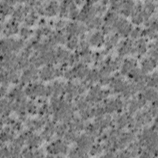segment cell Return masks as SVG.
<instances>
[{
  "label": "cell",
  "instance_id": "35",
  "mask_svg": "<svg viewBox=\"0 0 158 158\" xmlns=\"http://www.w3.org/2000/svg\"><path fill=\"white\" fill-rule=\"evenodd\" d=\"M143 9L152 13L156 9V5L153 1H145V2H144V6Z\"/></svg>",
  "mask_w": 158,
  "mask_h": 158
},
{
  "label": "cell",
  "instance_id": "6",
  "mask_svg": "<svg viewBox=\"0 0 158 158\" xmlns=\"http://www.w3.org/2000/svg\"><path fill=\"white\" fill-rule=\"evenodd\" d=\"M55 128L56 127L54 122L48 121L46 123V126L44 131L41 133V138L43 139H45L46 141H49L51 139L54 133L55 132Z\"/></svg>",
  "mask_w": 158,
  "mask_h": 158
},
{
  "label": "cell",
  "instance_id": "39",
  "mask_svg": "<svg viewBox=\"0 0 158 158\" xmlns=\"http://www.w3.org/2000/svg\"><path fill=\"white\" fill-rule=\"evenodd\" d=\"M149 57L157 60V49H150L148 51Z\"/></svg>",
  "mask_w": 158,
  "mask_h": 158
},
{
  "label": "cell",
  "instance_id": "13",
  "mask_svg": "<svg viewBox=\"0 0 158 158\" xmlns=\"http://www.w3.org/2000/svg\"><path fill=\"white\" fill-rule=\"evenodd\" d=\"M133 47V41L131 40H124L123 44L118 48V54L120 57H123L125 55L130 52V50Z\"/></svg>",
  "mask_w": 158,
  "mask_h": 158
},
{
  "label": "cell",
  "instance_id": "16",
  "mask_svg": "<svg viewBox=\"0 0 158 158\" xmlns=\"http://www.w3.org/2000/svg\"><path fill=\"white\" fill-rule=\"evenodd\" d=\"M143 91V94L146 101H152V102L157 101V92L156 90L153 89V88H149L148 89L145 88Z\"/></svg>",
  "mask_w": 158,
  "mask_h": 158
},
{
  "label": "cell",
  "instance_id": "18",
  "mask_svg": "<svg viewBox=\"0 0 158 158\" xmlns=\"http://www.w3.org/2000/svg\"><path fill=\"white\" fill-rule=\"evenodd\" d=\"M12 19L17 22H22L25 20V16L26 15L23 11V6H20L17 9H15L12 14Z\"/></svg>",
  "mask_w": 158,
  "mask_h": 158
},
{
  "label": "cell",
  "instance_id": "15",
  "mask_svg": "<svg viewBox=\"0 0 158 158\" xmlns=\"http://www.w3.org/2000/svg\"><path fill=\"white\" fill-rule=\"evenodd\" d=\"M118 17H119L117 15L116 12L110 10L105 15L103 21H104V24L109 26H113Z\"/></svg>",
  "mask_w": 158,
  "mask_h": 158
},
{
  "label": "cell",
  "instance_id": "43",
  "mask_svg": "<svg viewBox=\"0 0 158 158\" xmlns=\"http://www.w3.org/2000/svg\"><path fill=\"white\" fill-rule=\"evenodd\" d=\"M33 157H41L44 156L43 152L41 149H35L33 151Z\"/></svg>",
  "mask_w": 158,
  "mask_h": 158
},
{
  "label": "cell",
  "instance_id": "42",
  "mask_svg": "<svg viewBox=\"0 0 158 158\" xmlns=\"http://www.w3.org/2000/svg\"><path fill=\"white\" fill-rule=\"evenodd\" d=\"M67 25V22H66V21L61 20L58 21V22L55 24V27H56V28L57 29L60 30V29H62V28H64V27H65Z\"/></svg>",
  "mask_w": 158,
  "mask_h": 158
},
{
  "label": "cell",
  "instance_id": "40",
  "mask_svg": "<svg viewBox=\"0 0 158 158\" xmlns=\"http://www.w3.org/2000/svg\"><path fill=\"white\" fill-rule=\"evenodd\" d=\"M111 79H112V77H110L109 76H107V77H101L99 80V82H100V84L102 85H108L110 83V81H111Z\"/></svg>",
  "mask_w": 158,
  "mask_h": 158
},
{
  "label": "cell",
  "instance_id": "36",
  "mask_svg": "<svg viewBox=\"0 0 158 158\" xmlns=\"http://www.w3.org/2000/svg\"><path fill=\"white\" fill-rule=\"evenodd\" d=\"M119 38H120V35H118V33H114L112 36H110V38H109V40H107V41L113 46L118 44Z\"/></svg>",
  "mask_w": 158,
  "mask_h": 158
},
{
  "label": "cell",
  "instance_id": "29",
  "mask_svg": "<svg viewBox=\"0 0 158 158\" xmlns=\"http://www.w3.org/2000/svg\"><path fill=\"white\" fill-rule=\"evenodd\" d=\"M80 60V55L75 52V54H72L70 55L69 58L67 60V64L69 65H76V64Z\"/></svg>",
  "mask_w": 158,
  "mask_h": 158
},
{
  "label": "cell",
  "instance_id": "12",
  "mask_svg": "<svg viewBox=\"0 0 158 158\" xmlns=\"http://www.w3.org/2000/svg\"><path fill=\"white\" fill-rule=\"evenodd\" d=\"M59 11V5L56 1H50L49 5L44 9V15L53 16Z\"/></svg>",
  "mask_w": 158,
  "mask_h": 158
},
{
  "label": "cell",
  "instance_id": "20",
  "mask_svg": "<svg viewBox=\"0 0 158 158\" xmlns=\"http://www.w3.org/2000/svg\"><path fill=\"white\" fill-rule=\"evenodd\" d=\"M79 12L74 1H70L69 5V17L72 19H77Z\"/></svg>",
  "mask_w": 158,
  "mask_h": 158
},
{
  "label": "cell",
  "instance_id": "31",
  "mask_svg": "<svg viewBox=\"0 0 158 158\" xmlns=\"http://www.w3.org/2000/svg\"><path fill=\"white\" fill-rule=\"evenodd\" d=\"M26 109L28 111V112L31 114H34L35 113H36V112H37L36 105L35 104V102L32 100L27 102Z\"/></svg>",
  "mask_w": 158,
  "mask_h": 158
},
{
  "label": "cell",
  "instance_id": "21",
  "mask_svg": "<svg viewBox=\"0 0 158 158\" xmlns=\"http://www.w3.org/2000/svg\"><path fill=\"white\" fill-rule=\"evenodd\" d=\"M69 126L68 124L65 123H62L57 125L55 128V133L57 135L58 138H62L64 137L65 133L67 131V128Z\"/></svg>",
  "mask_w": 158,
  "mask_h": 158
},
{
  "label": "cell",
  "instance_id": "30",
  "mask_svg": "<svg viewBox=\"0 0 158 158\" xmlns=\"http://www.w3.org/2000/svg\"><path fill=\"white\" fill-rule=\"evenodd\" d=\"M103 151V148L102 145L96 144L93 145L89 150V153L91 156H96L101 154Z\"/></svg>",
  "mask_w": 158,
  "mask_h": 158
},
{
  "label": "cell",
  "instance_id": "9",
  "mask_svg": "<svg viewBox=\"0 0 158 158\" xmlns=\"http://www.w3.org/2000/svg\"><path fill=\"white\" fill-rule=\"evenodd\" d=\"M104 41L103 34L100 31H97L93 33L89 38V43L94 46H101Z\"/></svg>",
  "mask_w": 158,
  "mask_h": 158
},
{
  "label": "cell",
  "instance_id": "4",
  "mask_svg": "<svg viewBox=\"0 0 158 158\" xmlns=\"http://www.w3.org/2000/svg\"><path fill=\"white\" fill-rule=\"evenodd\" d=\"M39 75L40 78L43 80H51L56 77L55 69L53 67L52 65H46L39 71Z\"/></svg>",
  "mask_w": 158,
  "mask_h": 158
},
{
  "label": "cell",
  "instance_id": "19",
  "mask_svg": "<svg viewBox=\"0 0 158 158\" xmlns=\"http://www.w3.org/2000/svg\"><path fill=\"white\" fill-rule=\"evenodd\" d=\"M14 10L15 9L12 7V6L8 4L6 1H1L0 2V10L1 15L6 16L7 15L13 14Z\"/></svg>",
  "mask_w": 158,
  "mask_h": 158
},
{
  "label": "cell",
  "instance_id": "27",
  "mask_svg": "<svg viewBox=\"0 0 158 158\" xmlns=\"http://www.w3.org/2000/svg\"><path fill=\"white\" fill-rule=\"evenodd\" d=\"M67 47L70 49H75L77 48L78 45V40L77 36H70L67 43Z\"/></svg>",
  "mask_w": 158,
  "mask_h": 158
},
{
  "label": "cell",
  "instance_id": "23",
  "mask_svg": "<svg viewBox=\"0 0 158 158\" xmlns=\"http://www.w3.org/2000/svg\"><path fill=\"white\" fill-rule=\"evenodd\" d=\"M36 11L35 9L33 10L32 11L30 12V13L27 15L25 18V24L27 26H31L34 24L35 22V20L37 19L38 16L36 14Z\"/></svg>",
  "mask_w": 158,
  "mask_h": 158
},
{
  "label": "cell",
  "instance_id": "17",
  "mask_svg": "<svg viewBox=\"0 0 158 158\" xmlns=\"http://www.w3.org/2000/svg\"><path fill=\"white\" fill-rule=\"evenodd\" d=\"M64 85L63 83H60L57 81H55L54 83L51 85L52 88V95L54 97H59L60 95L62 94L64 91Z\"/></svg>",
  "mask_w": 158,
  "mask_h": 158
},
{
  "label": "cell",
  "instance_id": "34",
  "mask_svg": "<svg viewBox=\"0 0 158 158\" xmlns=\"http://www.w3.org/2000/svg\"><path fill=\"white\" fill-rule=\"evenodd\" d=\"M32 33H33V31L28 29L27 27H23L20 30V36L22 37L23 40H25L28 38L30 36V35H31Z\"/></svg>",
  "mask_w": 158,
  "mask_h": 158
},
{
  "label": "cell",
  "instance_id": "45",
  "mask_svg": "<svg viewBox=\"0 0 158 158\" xmlns=\"http://www.w3.org/2000/svg\"><path fill=\"white\" fill-rule=\"evenodd\" d=\"M39 25H40L41 26H44L45 25V20L44 19L40 20V21L39 22Z\"/></svg>",
  "mask_w": 158,
  "mask_h": 158
},
{
  "label": "cell",
  "instance_id": "38",
  "mask_svg": "<svg viewBox=\"0 0 158 158\" xmlns=\"http://www.w3.org/2000/svg\"><path fill=\"white\" fill-rule=\"evenodd\" d=\"M94 117H96L102 116L104 115V114L106 113L103 106H97L96 107H94Z\"/></svg>",
  "mask_w": 158,
  "mask_h": 158
},
{
  "label": "cell",
  "instance_id": "3",
  "mask_svg": "<svg viewBox=\"0 0 158 158\" xmlns=\"http://www.w3.org/2000/svg\"><path fill=\"white\" fill-rule=\"evenodd\" d=\"M76 142L77 143L78 148L82 151L87 153L93 146L94 138L87 134H83L78 136Z\"/></svg>",
  "mask_w": 158,
  "mask_h": 158
},
{
  "label": "cell",
  "instance_id": "2",
  "mask_svg": "<svg viewBox=\"0 0 158 158\" xmlns=\"http://www.w3.org/2000/svg\"><path fill=\"white\" fill-rule=\"evenodd\" d=\"M112 27L115 29L118 35L123 36H127L133 30V27L129 22L122 17L118 18Z\"/></svg>",
  "mask_w": 158,
  "mask_h": 158
},
{
  "label": "cell",
  "instance_id": "26",
  "mask_svg": "<svg viewBox=\"0 0 158 158\" xmlns=\"http://www.w3.org/2000/svg\"><path fill=\"white\" fill-rule=\"evenodd\" d=\"M77 132L73 131L72 130H69L65 133V134L64 136V141H66L67 143H70V142H73L76 141V139L78 137V135L76 133Z\"/></svg>",
  "mask_w": 158,
  "mask_h": 158
},
{
  "label": "cell",
  "instance_id": "22",
  "mask_svg": "<svg viewBox=\"0 0 158 158\" xmlns=\"http://www.w3.org/2000/svg\"><path fill=\"white\" fill-rule=\"evenodd\" d=\"M70 1H62L59 5V14L61 17H69V5Z\"/></svg>",
  "mask_w": 158,
  "mask_h": 158
},
{
  "label": "cell",
  "instance_id": "28",
  "mask_svg": "<svg viewBox=\"0 0 158 158\" xmlns=\"http://www.w3.org/2000/svg\"><path fill=\"white\" fill-rule=\"evenodd\" d=\"M24 46V41L22 39L19 40H13L12 42V50L14 52H18Z\"/></svg>",
  "mask_w": 158,
  "mask_h": 158
},
{
  "label": "cell",
  "instance_id": "8",
  "mask_svg": "<svg viewBox=\"0 0 158 158\" xmlns=\"http://www.w3.org/2000/svg\"><path fill=\"white\" fill-rule=\"evenodd\" d=\"M136 60L134 59H126L123 60V63L122 65L120 73L123 75H127L129 72L136 67Z\"/></svg>",
  "mask_w": 158,
  "mask_h": 158
},
{
  "label": "cell",
  "instance_id": "44",
  "mask_svg": "<svg viewBox=\"0 0 158 158\" xmlns=\"http://www.w3.org/2000/svg\"><path fill=\"white\" fill-rule=\"evenodd\" d=\"M6 90H7V87L4 86H1V97H3L4 96H5V94L6 93Z\"/></svg>",
  "mask_w": 158,
  "mask_h": 158
},
{
  "label": "cell",
  "instance_id": "24",
  "mask_svg": "<svg viewBox=\"0 0 158 158\" xmlns=\"http://www.w3.org/2000/svg\"><path fill=\"white\" fill-rule=\"evenodd\" d=\"M103 23V19L100 17H94L89 23L86 25L89 28H98Z\"/></svg>",
  "mask_w": 158,
  "mask_h": 158
},
{
  "label": "cell",
  "instance_id": "5",
  "mask_svg": "<svg viewBox=\"0 0 158 158\" xmlns=\"http://www.w3.org/2000/svg\"><path fill=\"white\" fill-rule=\"evenodd\" d=\"M157 60L152 59V58H148L144 59L141 64V71L143 74L146 75L149 72L152 71L153 69L157 65Z\"/></svg>",
  "mask_w": 158,
  "mask_h": 158
},
{
  "label": "cell",
  "instance_id": "37",
  "mask_svg": "<svg viewBox=\"0 0 158 158\" xmlns=\"http://www.w3.org/2000/svg\"><path fill=\"white\" fill-rule=\"evenodd\" d=\"M141 31L140 28H135V29H133L130 33V36L132 39H137L141 35Z\"/></svg>",
  "mask_w": 158,
  "mask_h": 158
},
{
  "label": "cell",
  "instance_id": "11",
  "mask_svg": "<svg viewBox=\"0 0 158 158\" xmlns=\"http://www.w3.org/2000/svg\"><path fill=\"white\" fill-rule=\"evenodd\" d=\"M101 77L99 74V72L96 70H89L88 74L85 78V81L86 82V85L88 87L90 86V85H93V83H95L98 81H99Z\"/></svg>",
  "mask_w": 158,
  "mask_h": 158
},
{
  "label": "cell",
  "instance_id": "41",
  "mask_svg": "<svg viewBox=\"0 0 158 158\" xmlns=\"http://www.w3.org/2000/svg\"><path fill=\"white\" fill-rule=\"evenodd\" d=\"M106 10V5L101 4L99 6H96V14L101 15Z\"/></svg>",
  "mask_w": 158,
  "mask_h": 158
},
{
  "label": "cell",
  "instance_id": "25",
  "mask_svg": "<svg viewBox=\"0 0 158 158\" xmlns=\"http://www.w3.org/2000/svg\"><path fill=\"white\" fill-rule=\"evenodd\" d=\"M128 113L130 115H133L134 114L137 110L139 109L138 104L136 100V98H134L130 101H129L128 104Z\"/></svg>",
  "mask_w": 158,
  "mask_h": 158
},
{
  "label": "cell",
  "instance_id": "32",
  "mask_svg": "<svg viewBox=\"0 0 158 158\" xmlns=\"http://www.w3.org/2000/svg\"><path fill=\"white\" fill-rule=\"evenodd\" d=\"M131 20L134 24H136V25H139L140 23H143L144 20H143L141 12L131 15Z\"/></svg>",
  "mask_w": 158,
  "mask_h": 158
},
{
  "label": "cell",
  "instance_id": "7",
  "mask_svg": "<svg viewBox=\"0 0 158 158\" xmlns=\"http://www.w3.org/2000/svg\"><path fill=\"white\" fill-rule=\"evenodd\" d=\"M43 139L41 136H37L33 133H31V131L29 133L28 136H27V138L26 139V143L28 145V146L31 149H34L37 148L39 145L41 144L42 143Z\"/></svg>",
  "mask_w": 158,
  "mask_h": 158
},
{
  "label": "cell",
  "instance_id": "1",
  "mask_svg": "<svg viewBox=\"0 0 158 158\" xmlns=\"http://www.w3.org/2000/svg\"><path fill=\"white\" fill-rule=\"evenodd\" d=\"M49 154H51L53 157H61L62 154L65 155L68 152L67 143L60 139L56 140L50 144L46 149Z\"/></svg>",
  "mask_w": 158,
  "mask_h": 158
},
{
  "label": "cell",
  "instance_id": "14",
  "mask_svg": "<svg viewBox=\"0 0 158 158\" xmlns=\"http://www.w3.org/2000/svg\"><path fill=\"white\" fill-rule=\"evenodd\" d=\"M136 50L138 55H143L146 52L147 45H146V40L142 38L138 39L135 43L134 46Z\"/></svg>",
  "mask_w": 158,
  "mask_h": 158
},
{
  "label": "cell",
  "instance_id": "33",
  "mask_svg": "<svg viewBox=\"0 0 158 158\" xmlns=\"http://www.w3.org/2000/svg\"><path fill=\"white\" fill-rule=\"evenodd\" d=\"M12 157V153L9 148L1 146L0 151V158Z\"/></svg>",
  "mask_w": 158,
  "mask_h": 158
},
{
  "label": "cell",
  "instance_id": "10",
  "mask_svg": "<svg viewBox=\"0 0 158 158\" xmlns=\"http://www.w3.org/2000/svg\"><path fill=\"white\" fill-rule=\"evenodd\" d=\"M56 54L57 59V62L62 63L63 64H67V60L70 55L68 51L65 50L60 47H59L56 51Z\"/></svg>",
  "mask_w": 158,
  "mask_h": 158
}]
</instances>
